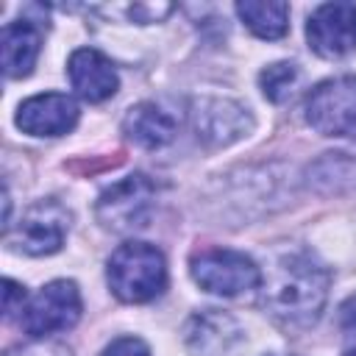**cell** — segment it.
Segmentation results:
<instances>
[{"instance_id": "5", "label": "cell", "mask_w": 356, "mask_h": 356, "mask_svg": "<svg viewBox=\"0 0 356 356\" xmlns=\"http://www.w3.org/2000/svg\"><path fill=\"white\" fill-rule=\"evenodd\" d=\"M81 320V292L75 281L58 278L44 284L22 309L19 325L33 339L72 328Z\"/></svg>"}, {"instance_id": "21", "label": "cell", "mask_w": 356, "mask_h": 356, "mask_svg": "<svg viewBox=\"0 0 356 356\" xmlns=\"http://www.w3.org/2000/svg\"><path fill=\"white\" fill-rule=\"evenodd\" d=\"M342 356H356V337H350L348 339V348H345V353Z\"/></svg>"}, {"instance_id": "17", "label": "cell", "mask_w": 356, "mask_h": 356, "mask_svg": "<svg viewBox=\"0 0 356 356\" xmlns=\"http://www.w3.org/2000/svg\"><path fill=\"white\" fill-rule=\"evenodd\" d=\"M6 356H72V350L61 342H31V345H17L6 350Z\"/></svg>"}, {"instance_id": "20", "label": "cell", "mask_w": 356, "mask_h": 356, "mask_svg": "<svg viewBox=\"0 0 356 356\" xmlns=\"http://www.w3.org/2000/svg\"><path fill=\"white\" fill-rule=\"evenodd\" d=\"M172 11V6H145V3H139V6H131L128 8V14H131V19H136L139 25H147V22H159L161 17H167Z\"/></svg>"}, {"instance_id": "7", "label": "cell", "mask_w": 356, "mask_h": 356, "mask_svg": "<svg viewBox=\"0 0 356 356\" xmlns=\"http://www.w3.org/2000/svg\"><path fill=\"white\" fill-rule=\"evenodd\" d=\"M153 181L142 172L125 175L122 181L111 184L95 206V214L103 228L111 231H134L142 228L150 209H153Z\"/></svg>"}, {"instance_id": "6", "label": "cell", "mask_w": 356, "mask_h": 356, "mask_svg": "<svg viewBox=\"0 0 356 356\" xmlns=\"http://www.w3.org/2000/svg\"><path fill=\"white\" fill-rule=\"evenodd\" d=\"M67 231H70V211L56 197H44L36 200L22 214L19 225L6 234V242L28 256H50L61 250Z\"/></svg>"}, {"instance_id": "2", "label": "cell", "mask_w": 356, "mask_h": 356, "mask_svg": "<svg viewBox=\"0 0 356 356\" xmlns=\"http://www.w3.org/2000/svg\"><path fill=\"white\" fill-rule=\"evenodd\" d=\"M106 281L122 303H147L167 286L164 253L150 242H125L108 256Z\"/></svg>"}, {"instance_id": "8", "label": "cell", "mask_w": 356, "mask_h": 356, "mask_svg": "<svg viewBox=\"0 0 356 356\" xmlns=\"http://www.w3.org/2000/svg\"><path fill=\"white\" fill-rule=\"evenodd\" d=\"M192 131L206 147H228L253 131L250 111L228 97H197L189 108Z\"/></svg>"}, {"instance_id": "4", "label": "cell", "mask_w": 356, "mask_h": 356, "mask_svg": "<svg viewBox=\"0 0 356 356\" xmlns=\"http://www.w3.org/2000/svg\"><path fill=\"white\" fill-rule=\"evenodd\" d=\"M306 122L323 136L356 139V75L317 83L306 97Z\"/></svg>"}, {"instance_id": "19", "label": "cell", "mask_w": 356, "mask_h": 356, "mask_svg": "<svg viewBox=\"0 0 356 356\" xmlns=\"http://www.w3.org/2000/svg\"><path fill=\"white\" fill-rule=\"evenodd\" d=\"M22 309H25V286L6 278L3 281V314L11 317L14 312H22Z\"/></svg>"}, {"instance_id": "9", "label": "cell", "mask_w": 356, "mask_h": 356, "mask_svg": "<svg viewBox=\"0 0 356 356\" xmlns=\"http://www.w3.org/2000/svg\"><path fill=\"white\" fill-rule=\"evenodd\" d=\"M309 47L320 58H342L356 50V3H323L306 22Z\"/></svg>"}, {"instance_id": "1", "label": "cell", "mask_w": 356, "mask_h": 356, "mask_svg": "<svg viewBox=\"0 0 356 356\" xmlns=\"http://www.w3.org/2000/svg\"><path fill=\"white\" fill-rule=\"evenodd\" d=\"M331 275L309 253H286L264 281L261 303L284 325H309L320 317Z\"/></svg>"}, {"instance_id": "18", "label": "cell", "mask_w": 356, "mask_h": 356, "mask_svg": "<svg viewBox=\"0 0 356 356\" xmlns=\"http://www.w3.org/2000/svg\"><path fill=\"white\" fill-rule=\"evenodd\" d=\"M100 356H150V348L139 337H120L103 348Z\"/></svg>"}, {"instance_id": "10", "label": "cell", "mask_w": 356, "mask_h": 356, "mask_svg": "<svg viewBox=\"0 0 356 356\" xmlns=\"http://www.w3.org/2000/svg\"><path fill=\"white\" fill-rule=\"evenodd\" d=\"M184 339L195 356H234L245 342V331L228 312L203 309L189 317Z\"/></svg>"}, {"instance_id": "22", "label": "cell", "mask_w": 356, "mask_h": 356, "mask_svg": "<svg viewBox=\"0 0 356 356\" xmlns=\"http://www.w3.org/2000/svg\"><path fill=\"white\" fill-rule=\"evenodd\" d=\"M267 356H278V353H267Z\"/></svg>"}, {"instance_id": "3", "label": "cell", "mask_w": 356, "mask_h": 356, "mask_svg": "<svg viewBox=\"0 0 356 356\" xmlns=\"http://www.w3.org/2000/svg\"><path fill=\"white\" fill-rule=\"evenodd\" d=\"M189 273L200 289L211 295H225V298L242 295L261 284V270L256 267V261L228 248L200 250L197 256H192Z\"/></svg>"}, {"instance_id": "15", "label": "cell", "mask_w": 356, "mask_h": 356, "mask_svg": "<svg viewBox=\"0 0 356 356\" xmlns=\"http://www.w3.org/2000/svg\"><path fill=\"white\" fill-rule=\"evenodd\" d=\"M236 14L248 25V31L259 39H281L289 31V6L286 3L245 0V3H236Z\"/></svg>"}, {"instance_id": "16", "label": "cell", "mask_w": 356, "mask_h": 356, "mask_svg": "<svg viewBox=\"0 0 356 356\" xmlns=\"http://www.w3.org/2000/svg\"><path fill=\"white\" fill-rule=\"evenodd\" d=\"M295 83H298V67L289 61H275L259 72V86L264 97L273 103H284L292 95Z\"/></svg>"}, {"instance_id": "11", "label": "cell", "mask_w": 356, "mask_h": 356, "mask_svg": "<svg viewBox=\"0 0 356 356\" xmlns=\"http://www.w3.org/2000/svg\"><path fill=\"white\" fill-rule=\"evenodd\" d=\"M14 122L22 134H31V136H61L75 128L78 106L72 97L61 92L33 95L19 103Z\"/></svg>"}, {"instance_id": "13", "label": "cell", "mask_w": 356, "mask_h": 356, "mask_svg": "<svg viewBox=\"0 0 356 356\" xmlns=\"http://www.w3.org/2000/svg\"><path fill=\"white\" fill-rule=\"evenodd\" d=\"M122 134L136 147L156 150V147H164L172 142V136L178 134V120L159 103H139V106L128 108V114L122 120Z\"/></svg>"}, {"instance_id": "14", "label": "cell", "mask_w": 356, "mask_h": 356, "mask_svg": "<svg viewBox=\"0 0 356 356\" xmlns=\"http://www.w3.org/2000/svg\"><path fill=\"white\" fill-rule=\"evenodd\" d=\"M3 50V72L6 78H25L33 72L39 50H42V31L31 19H17L3 28L0 39Z\"/></svg>"}, {"instance_id": "12", "label": "cell", "mask_w": 356, "mask_h": 356, "mask_svg": "<svg viewBox=\"0 0 356 356\" xmlns=\"http://www.w3.org/2000/svg\"><path fill=\"white\" fill-rule=\"evenodd\" d=\"M67 75L72 89L86 103H103L120 89V75L114 64L95 47H78L67 61Z\"/></svg>"}]
</instances>
